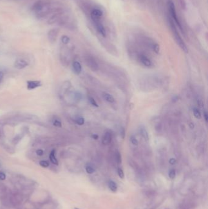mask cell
I'll list each match as a JSON object with an SVG mask.
<instances>
[{
    "mask_svg": "<svg viewBox=\"0 0 208 209\" xmlns=\"http://www.w3.org/2000/svg\"><path fill=\"white\" fill-rule=\"evenodd\" d=\"M153 50L154 52H156L158 54V53H159V50H160V47L158 44H154L153 45Z\"/></svg>",
    "mask_w": 208,
    "mask_h": 209,
    "instance_id": "obj_28",
    "label": "cell"
},
{
    "mask_svg": "<svg viewBox=\"0 0 208 209\" xmlns=\"http://www.w3.org/2000/svg\"><path fill=\"white\" fill-rule=\"evenodd\" d=\"M84 122H85L84 119L83 117H78V118H77L76 119V123L78 125H82L83 124H84Z\"/></svg>",
    "mask_w": 208,
    "mask_h": 209,
    "instance_id": "obj_18",
    "label": "cell"
},
{
    "mask_svg": "<svg viewBox=\"0 0 208 209\" xmlns=\"http://www.w3.org/2000/svg\"><path fill=\"white\" fill-rule=\"evenodd\" d=\"M28 63L27 62V61L22 59H17L14 62V67L16 69L19 70L25 69L28 66Z\"/></svg>",
    "mask_w": 208,
    "mask_h": 209,
    "instance_id": "obj_5",
    "label": "cell"
},
{
    "mask_svg": "<svg viewBox=\"0 0 208 209\" xmlns=\"http://www.w3.org/2000/svg\"><path fill=\"white\" fill-rule=\"evenodd\" d=\"M53 124V125H55V127H61L62 126L61 121L60 120H58V119H55V120H54Z\"/></svg>",
    "mask_w": 208,
    "mask_h": 209,
    "instance_id": "obj_22",
    "label": "cell"
},
{
    "mask_svg": "<svg viewBox=\"0 0 208 209\" xmlns=\"http://www.w3.org/2000/svg\"><path fill=\"white\" fill-rule=\"evenodd\" d=\"M92 19L94 23V25H95V27L97 29L98 32L101 35H102L103 37H106V33L105 28L103 26V25H102V23L100 22L99 19H97V18H94V17H92Z\"/></svg>",
    "mask_w": 208,
    "mask_h": 209,
    "instance_id": "obj_3",
    "label": "cell"
},
{
    "mask_svg": "<svg viewBox=\"0 0 208 209\" xmlns=\"http://www.w3.org/2000/svg\"><path fill=\"white\" fill-rule=\"evenodd\" d=\"M92 137H93V138L94 140H98V136L97 135H95V134L93 135H92Z\"/></svg>",
    "mask_w": 208,
    "mask_h": 209,
    "instance_id": "obj_34",
    "label": "cell"
},
{
    "mask_svg": "<svg viewBox=\"0 0 208 209\" xmlns=\"http://www.w3.org/2000/svg\"><path fill=\"white\" fill-rule=\"evenodd\" d=\"M204 117H205L206 122H208V115H207V112L206 111L204 112Z\"/></svg>",
    "mask_w": 208,
    "mask_h": 209,
    "instance_id": "obj_31",
    "label": "cell"
},
{
    "mask_svg": "<svg viewBox=\"0 0 208 209\" xmlns=\"http://www.w3.org/2000/svg\"><path fill=\"white\" fill-rule=\"evenodd\" d=\"M169 162H170V163L171 165H173V164H175V160L173 159V158H171V159L170 160V161H169Z\"/></svg>",
    "mask_w": 208,
    "mask_h": 209,
    "instance_id": "obj_33",
    "label": "cell"
},
{
    "mask_svg": "<svg viewBox=\"0 0 208 209\" xmlns=\"http://www.w3.org/2000/svg\"><path fill=\"white\" fill-rule=\"evenodd\" d=\"M73 69L75 73L77 75L81 74L82 71V66L78 61H75L73 63Z\"/></svg>",
    "mask_w": 208,
    "mask_h": 209,
    "instance_id": "obj_8",
    "label": "cell"
},
{
    "mask_svg": "<svg viewBox=\"0 0 208 209\" xmlns=\"http://www.w3.org/2000/svg\"><path fill=\"white\" fill-rule=\"evenodd\" d=\"M70 87H71L70 82L68 81H65L61 87L60 91H59V94H60V95H61V96H63V95H64L67 92Z\"/></svg>",
    "mask_w": 208,
    "mask_h": 209,
    "instance_id": "obj_6",
    "label": "cell"
},
{
    "mask_svg": "<svg viewBox=\"0 0 208 209\" xmlns=\"http://www.w3.org/2000/svg\"><path fill=\"white\" fill-rule=\"evenodd\" d=\"M41 86V82L39 80H30L27 81V89L28 90H33Z\"/></svg>",
    "mask_w": 208,
    "mask_h": 209,
    "instance_id": "obj_4",
    "label": "cell"
},
{
    "mask_svg": "<svg viewBox=\"0 0 208 209\" xmlns=\"http://www.w3.org/2000/svg\"><path fill=\"white\" fill-rule=\"evenodd\" d=\"M49 158H50V160L51 161V162L54 164V165H58V161L56 158V151L55 149H53V150H52L50 153V156H49Z\"/></svg>",
    "mask_w": 208,
    "mask_h": 209,
    "instance_id": "obj_12",
    "label": "cell"
},
{
    "mask_svg": "<svg viewBox=\"0 0 208 209\" xmlns=\"http://www.w3.org/2000/svg\"><path fill=\"white\" fill-rule=\"evenodd\" d=\"M57 33L56 29L51 30L48 33V38L50 42H55L57 38Z\"/></svg>",
    "mask_w": 208,
    "mask_h": 209,
    "instance_id": "obj_13",
    "label": "cell"
},
{
    "mask_svg": "<svg viewBox=\"0 0 208 209\" xmlns=\"http://www.w3.org/2000/svg\"><path fill=\"white\" fill-rule=\"evenodd\" d=\"M111 140H112V135H111V133L106 132L104 134V136L103 137L102 143L104 145L109 144V143L111 142Z\"/></svg>",
    "mask_w": 208,
    "mask_h": 209,
    "instance_id": "obj_9",
    "label": "cell"
},
{
    "mask_svg": "<svg viewBox=\"0 0 208 209\" xmlns=\"http://www.w3.org/2000/svg\"><path fill=\"white\" fill-rule=\"evenodd\" d=\"M75 209H78V208H75Z\"/></svg>",
    "mask_w": 208,
    "mask_h": 209,
    "instance_id": "obj_35",
    "label": "cell"
},
{
    "mask_svg": "<svg viewBox=\"0 0 208 209\" xmlns=\"http://www.w3.org/2000/svg\"><path fill=\"white\" fill-rule=\"evenodd\" d=\"M3 78H4V73L2 72H0V83H1L3 80Z\"/></svg>",
    "mask_w": 208,
    "mask_h": 209,
    "instance_id": "obj_32",
    "label": "cell"
},
{
    "mask_svg": "<svg viewBox=\"0 0 208 209\" xmlns=\"http://www.w3.org/2000/svg\"><path fill=\"white\" fill-rule=\"evenodd\" d=\"M115 158H116V160H117V162L118 163H122V156H121V154L120 152H117L116 155H115Z\"/></svg>",
    "mask_w": 208,
    "mask_h": 209,
    "instance_id": "obj_24",
    "label": "cell"
},
{
    "mask_svg": "<svg viewBox=\"0 0 208 209\" xmlns=\"http://www.w3.org/2000/svg\"><path fill=\"white\" fill-rule=\"evenodd\" d=\"M39 165L43 168H48L49 166V163L45 160H41L39 162Z\"/></svg>",
    "mask_w": 208,
    "mask_h": 209,
    "instance_id": "obj_20",
    "label": "cell"
},
{
    "mask_svg": "<svg viewBox=\"0 0 208 209\" xmlns=\"http://www.w3.org/2000/svg\"><path fill=\"white\" fill-rule=\"evenodd\" d=\"M44 151L41 150V149H38V150H37L36 151V154L39 155V156H41V155H44Z\"/></svg>",
    "mask_w": 208,
    "mask_h": 209,
    "instance_id": "obj_30",
    "label": "cell"
},
{
    "mask_svg": "<svg viewBox=\"0 0 208 209\" xmlns=\"http://www.w3.org/2000/svg\"><path fill=\"white\" fill-rule=\"evenodd\" d=\"M6 179V174L3 172H0V180L4 181Z\"/></svg>",
    "mask_w": 208,
    "mask_h": 209,
    "instance_id": "obj_29",
    "label": "cell"
},
{
    "mask_svg": "<svg viewBox=\"0 0 208 209\" xmlns=\"http://www.w3.org/2000/svg\"><path fill=\"white\" fill-rule=\"evenodd\" d=\"M102 95H103V99H104L106 101H108V102H109V103H114V101H115V99H114V97H113L112 95L111 94H108V93H107V92H103Z\"/></svg>",
    "mask_w": 208,
    "mask_h": 209,
    "instance_id": "obj_11",
    "label": "cell"
},
{
    "mask_svg": "<svg viewBox=\"0 0 208 209\" xmlns=\"http://www.w3.org/2000/svg\"><path fill=\"white\" fill-rule=\"evenodd\" d=\"M91 15H92V17L97 18V19H99V18H100L103 15V12H102V10H101L100 9H94L92 11Z\"/></svg>",
    "mask_w": 208,
    "mask_h": 209,
    "instance_id": "obj_14",
    "label": "cell"
},
{
    "mask_svg": "<svg viewBox=\"0 0 208 209\" xmlns=\"http://www.w3.org/2000/svg\"><path fill=\"white\" fill-rule=\"evenodd\" d=\"M170 27L171 29V31H172V33H173V36L175 37V39L176 41L177 44L181 47V49L184 52L187 53L188 52L187 47L186 45L185 44V43H184V42L182 40L181 37L180 36V35L176 29L175 24L174 22L172 20V19H170Z\"/></svg>",
    "mask_w": 208,
    "mask_h": 209,
    "instance_id": "obj_1",
    "label": "cell"
},
{
    "mask_svg": "<svg viewBox=\"0 0 208 209\" xmlns=\"http://www.w3.org/2000/svg\"><path fill=\"white\" fill-rule=\"evenodd\" d=\"M169 177L171 178V179H173L175 177V176H176V171L175 169H172L170 171L169 173Z\"/></svg>",
    "mask_w": 208,
    "mask_h": 209,
    "instance_id": "obj_23",
    "label": "cell"
},
{
    "mask_svg": "<svg viewBox=\"0 0 208 209\" xmlns=\"http://www.w3.org/2000/svg\"><path fill=\"white\" fill-rule=\"evenodd\" d=\"M117 174L118 175V176H119L121 178H124V172L123 171V169L120 168H118V170H117Z\"/></svg>",
    "mask_w": 208,
    "mask_h": 209,
    "instance_id": "obj_26",
    "label": "cell"
},
{
    "mask_svg": "<svg viewBox=\"0 0 208 209\" xmlns=\"http://www.w3.org/2000/svg\"><path fill=\"white\" fill-rule=\"evenodd\" d=\"M140 61L146 67H150L151 65V61H150V59L148 58V57H146L145 55H141L140 56Z\"/></svg>",
    "mask_w": 208,
    "mask_h": 209,
    "instance_id": "obj_10",
    "label": "cell"
},
{
    "mask_svg": "<svg viewBox=\"0 0 208 209\" xmlns=\"http://www.w3.org/2000/svg\"><path fill=\"white\" fill-rule=\"evenodd\" d=\"M62 42L64 44H67L70 42V38L67 36V35H63L61 38Z\"/></svg>",
    "mask_w": 208,
    "mask_h": 209,
    "instance_id": "obj_21",
    "label": "cell"
},
{
    "mask_svg": "<svg viewBox=\"0 0 208 209\" xmlns=\"http://www.w3.org/2000/svg\"><path fill=\"white\" fill-rule=\"evenodd\" d=\"M86 61L88 66L93 71L97 70L98 69V65L94 59L92 58H88Z\"/></svg>",
    "mask_w": 208,
    "mask_h": 209,
    "instance_id": "obj_7",
    "label": "cell"
},
{
    "mask_svg": "<svg viewBox=\"0 0 208 209\" xmlns=\"http://www.w3.org/2000/svg\"><path fill=\"white\" fill-rule=\"evenodd\" d=\"M168 4H169V11H170V15H171V16L172 17V19H173V20L175 21V23L176 24L177 26L180 28V30L182 32V31H183L182 27V25H181V24L180 23V20L178 19V18L174 3H173V1H171V0H169Z\"/></svg>",
    "mask_w": 208,
    "mask_h": 209,
    "instance_id": "obj_2",
    "label": "cell"
},
{
    "mask_svg": "<svg viewBox=\"0 0 208 209\" xmlns=\"http://www.w3.org/2000/svg\"><path fill=\"white\" fill-rule=\"evenodd\" d=\"M108 187L109 188V189L112 191L113 192H115L117 190V185L115 182H114V181H110L108 183Z\"/></svg>",
    "mask_w": 208,
    "mask_h": 209,
    "instance_id": "obj_16",
    "label": "cell"
},
{
    "mask_svg": "<svg viewBox=\"0 0 208 209\" xmlns=\"http://www.w3.org/2000/svg\"><path fill=\"white\" fill-rule=\"evenodd\" d=\"M130 140H131V143L133 145H134V146H138V145L139 142H138V140H137L134 136H132L131 137Z\"/></svg>",
    "mask_w": 208,
    "mask_h": 209,
    "instance_id": "obj_25",
    "label": "cell"
},
{
    "mask_svg": "<svg viewBox=\"0 0 208 209\" xmlns=\"http://www.w3.org/2000/svg\"><path fill=\"white\" fill-rule=\"evenodd\" d=\"M140 133L142 135V136H143V138L146 140V141H148L149 140V136H148V132L146 131V130L145 129V128L143 126H142L140 128Z\"/></svg>",
    "mask_w": 208,
    "mask_h": 209,
    "instance_id": "obj_15",
    "label": "cell"
},
{
    "mask_svg": "<svg viewBox=\"0 0 208 209\" xmlns=\"http://www.w3.org/2000/svg\"><path fill=\"white\" fill-rule=\"evenodd\" d=\"M86 170L88 174H93V173L95 171V169L91 166H87L86 167Z\"/></svg>",
    "mask_w": 208,
    "mask_h": 209,
    "instance_id": "obj_19",
    "label": "cell"
},
{
    "mask_svg": "<svg viewBox=\"0 0 208 209\" xmlns=\"http://www.w3.org/2000/svg\"><path fill=\"white\" fill-rule=\"evenodd\" d=\"M193 115L195 118H197L198 119H200L201 118V114L200 110L198 108H194L193 109Z\"/></svg>",
    "mask_w": 208,
    "mask_h": 209,
    "instance_id": "obj_17",
    "label": "cell"
},
{
    "mask_svg": "<svg viewBox=\"0 0 208 209\" xmlns=\"http://www.w3.org/2000/svg\"><path fill=\"white\" fill-rule=\"evenodd\" d=\"M88 99H89V101H90V103H91V105H92L94 106H97V107L98 106V105L97 103V101H95V100L93 98L89 97Z\"/></svg>",
    "mask_w": 208,
    "mask_h": 209,
    "instance_id": "obj_27",
    "label": "cell"
}]
</instances>
